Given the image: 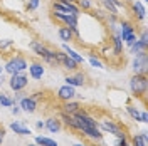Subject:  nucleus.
<instances>
[{"instance_id": "obj_1", "label": "nucleus", "mask_w": 148, "mask_h": 146, "mask_svg": "<svg viewBox=\"0 0 148 146\" xmlns=\"http://www.w3.org/2000/svg\"><path fill=\"white\" fill-rule=\"evenodd\" d=\"M73 118H74V121H76V131L83 133L84 136L91 138L92 141H101L103 139V134H101V131L98 129L96 119L91 118L88 113L77 111L76 114H73Z\"/></svg>"}, {"instance_id": "obj_2", "label": "nucleus", "mask_w": 148, "mask_h": 146, "mask_svg": "<svg viewBox=\"0 0 148 146\" xmlns=\"http://www.w3.org/2000/svg\"><path fill=\"white\" fill-rule=\"evenodd\" d=\"M148 81H147V74H135L130 81V89L133 92L135 98H143L147 94Z\"/></svg>"}, {"instance_id": "obj_3", "label": "nucleus", "mask_w": 148, "mask_h": 146, "mask_svg": "<svg viewBox=\"0 0 148 146\" xmlns=\"http://www.w3.org/2000/svg\"><path fill=\"white\" fill-rule=\"evenodd\" d=\"M30 49L36 52L39 57H42L46 62H49V64H57V61H56V50H51L49 47H46L42 42H37V40H32L30 42Z\"/></svg>"}, {"instance_id": "obj_4", "label": "nucleus", "mask_w": 148, "mask_h": 146, "mask_svg": "<svg viewBox=\"0 0 148 146\" xmlns=\"http://www.w3.org/2000/svg\"><path fill=\"white\" fill-rule=\"evenodd\" d=\"M27 67H29V64H27V61H25V57L15 55V57H12L9 62L5 64V71L12 76V74H17V72H24Z\"/></svg>"}, {"instance_id": "obj_5", "label": "nucleus", "mask_w": 148, "mask_h": 146, "mask_svg": "<svg viewBox=\"0 0 148 146\" xmlns=\"http://www.w3.org/2000/svg\"><path fill=\"white\" fill-rule=\"evenodd\" d=\"M120 37H121V40H125L128 46L135 44V40H136V32H135V27H133L130 22H126V20H123V22H121Z\"/></svg>"}, {"instance_id": "obj_6", "label": "nucleus", "mask_w": 148, "mask_h": 146, "mask_svg": "<svg viewBox=\"0 0 148 146\" xmlns=\"http://www.w3.org/2000/svg\"><path fill=\"white\" fill-rule=\"evenodd\" d=\"M27 84H29V79H27V76L24 72H17V74H12V77H10V81H9V86H10V89L12 91H24L25 87H27Z\"/></svg>"}, {"instance_id": "obj_7", "label": "nucleus", "mask_w": 148, "mask_h": 146, "mask_svg": "<svg viewBox=\"0 0 148 146\" xmlns=\"http://www.w3.org/2000/svg\"><path fill=\"white\" fill-rule=\"evenodd\" d=\"M52 10L54 12H66V14H71V15L79 17V7L76 3H71V2H57L56 0L54 3H52Z\"/></svg>"}, {"instance_id": "obj_8", "label": "nucleus", "mask_w": 148, "mask_h": 146, "mask_svg": "<svg viewBox=\"0 0 148 146\" xmlns=\"http://www.w3.org/2000/svg\"><path fill=\"white\" fill-rule=\"evenodd\" d=\"M56 61H57V64L62 65L64 69H67V71H76L77 69V65L71 57H67V54L66 52H59V50H56Z\"/></svg>"}, {"instance_id": "obj_9", "label": "nucleus", "mask_w": 148, "mask_h": 146, "mask_svg": "<svg viewBox=\"0 0 148 146\" xmlns=\"http://www.w3.org/2000/svg\"><path fill=\"white\" fill-rule=\"evenodd\" d=\"M99 126H101L104 131H108V133H111V134H114L116 138L120 136H125V133L121 131V128L114 123V121H110V119H103L101 123H99Z\"/></svg>"}, {"instance_id": "obj_10", "label": "nucleus", "mask_w": 148, "mask_h": 146, "mask_svg": "<svg viewBox=\"0 0 148 146\" xmlns=\"http://www.w3.org/2000/svg\"><path fill=\"white\" fill-rule=\"evenodd\" d=\"M76 98V89H74L73 86H69V84H66L62 87H59L57 89V99L61 101H73Z\"/></svg>"}, {"instance_id": "obj_11", "label": "nucleus", "mask_w": 148, "mask_h": 146, "mask_svg": "<svg viewBox=\"0 0 148 146\" xmlns=\"http://www.w3.org/2000/svg\"><path fill=\"white\" fill-rule=\"evenodd\" d=\"M133 71H135V74H147V54H140L135 57Z\"/></svg>"}, {"instance_id": "obj_12", "label": "nucleus", "mask_w": 148, "mask_h": 146, "mask_svg": "<svg viewBox=\"0 0 148 146\" xmlns=\"http://www.w3.org/2000/svg\"><path fill=\"white\" fill-rule=\"evenodd\" d=\"M20 108L25 111V113H34V111L37 109L36 96H30V98H22V99H20Z\"/></svg>"}, {"instance_id": "obj_13", "label": "nucleus", "mask_w": 148, "mask_h": 146, "mask_svg": "<svg viewBox=\"0 0 148 146\" xmlns=\"http://www.w3.org/2000/svg\"><path fill=\"white\" fill-rule=\"evenodd\" d=\"M29 72H30V77L32 79H36V81H39V79H42V76H44V65L39 64V62H34V64L29 65Z\"/></svg>"}, {"instance_id": "obj_14", "label": "nucleus", "mask_w": 148, "mask_h": 146, "mask_svg": "<svg viewBox=\"0 0 148 146\" xmlns=\"http://www.w3.org/2000/svg\"><path fill=\"white\" fill-rule=\"evenodd\" d=\"M77 111H81V104L79 102H73V101H64V106H62V113L66 114H76Z\"/></svg>"}, {"instance_id": "obj_15", "label": "nucleus", "mask_w": 148, "mask_h": 146, "mask_svg": "<svg viewBox=\"0 0 148 146\" xmlns=\"http://www.w3.org/2000/svg\"><path fill=\"white\" fill-rule=\"evenodd\" d=\"M84 76L81 72H76L74 76H67L66 77V84H69V86H73V87H76V86H83L84 84Z\"/></svg>"}, {"instance_id": "obj_16", "label": "nucleus", "mask_w": 148, "mask_h": 146, "mask_svg": "<svg viewBox=\"0 0 148 146\" xmlns=\"http://www.w3.org/2000/svg\"><path fill=\"white\" fill-rule=\"evenodd\" d=\"M10 128H12V131H15V134H20V136H29L30 134V129L27 126H24L20 121H14L10 124Z\"/></svg>"}, {"instance_id": "obj_17", "label": "nucleus", "mask_w": 148, "mask_h": 146, "mask_svg": "<svg viewBox=\"0 0 148 146\" xmlns=\"http://www.w3.org/2000/svg\"><path fill=\"white\" fill-rule=\"evenodd\" d=\"M62 49H64V52L67 54V57H71V59H73L76 64H83V62H84L83 55H79L77 52H76V50H73V49L67 46V44H64V46H62Z\"/></svg>"}, {"instance_id": "obj_18", "label": "nucleus", "mask_w": 148, "mask_h": 146, "mask_svg": "<svg viewBox=\"0 0 148 146\" xmlns=\"http://www.w3.org/2000/svg\"><path fill=\"white\" fill-rule=\"evenodd\" d=\"M59 37H61V40H64L66 44L67 42H71L73 40V37H74V34H73V30L69 27H66V25H62V27H59Z\"/></svg>"}, {"instance_id": "obj_19", "label": "nucleus", "mask_w": 148, "mask_h": 146, "mask_svg": "<svg viewBox=\"0 0 148 146\" xmlns=\"http://www.w3.org/2000/svg\"><path fill=\"white\" fill-rule=\"evenodd\" d=\"M46 128L51 131V133H57V131H61V121L59 119H56V118H49L46 121Z\"/></svg>"}, {"instance_id": "obj_20", "label": "nucleus", "mask_w": 148, "mask_h": 146, "mask_svg": "<svg viewBox=\"0 0 148 146\" xmlns=\"http://www.w3.org/2000/svg\"><path fill=\"white\" fill-rule=\"evenodd\" d=\"M147 47L143 42H140L138 39L135 40V44H131V52L135 55H140V54H147Z\"/></svg>"}, {"instance_id": "obj_21", "label": "nucleus", "mask_w": 148, "mask_h": 146, "mask_svg": "<svg viewBox=\"0 0 148 146\" xmlns=\"http://www.w3.org/2000/svg\"><path fill=\"white\" fill-rule=\"evenodd\" d=\"M133 12H135V15L138 17V20H143V18H145V14H147L145 7H143L140 2H135V3H133Z\"/></svg>"}, {"instance_id": "obj_22", "label": "nucleus", "mask_w": 148, "mask_h": 146, "mask_svg": "<svg viewBox=\"0 0 148 146\" xmlns=\"http://www.w3.org/2000/svg\"><path fill=\"white\" fill-rule=\"evenodd\" d=\"M147 133H141V134H135L131 143H133V146H147Z\"/></svg>"}, {"instance_id": "obj_23", "label": "nucleus", "mask_w": 148, "mask_h": 146, "mask_svg": "<svg viewBox=\"0 0 148 146\" xmlns=\"http://www.w3.org/2000/svg\"><path fill=\"white\" fill-rule=\"evenodd\" d=\"M36 145L39 146H57L54 139H51V138H46V136H37L36 138Z\"/></svg>"}, {"instance_id": "obj_24", "label": "nucleus", "mask_w": 148, "mask_h": 146, "mask_svg": "<svg viewBox=\"0 0 148 146\" xmlns=\"http://www.w3.org/2000/svg\"><path fill=\"white\" fill-rule=\"evenodd\" d=\"M113 44H114V54L120 55L121 54V44H123V40H121V37H120V32H114L113 34Z\"/></svg>"}, {"instance_id": "obj_25", "label": "nucleus", "mask_w": 148, "mask_h": 146, "mask_svg": "<svg viewBox=\"0 0 148 146\" xmlns=\"http://www.w3.org/2000/svg\"><path fill=\"white\" fill-rule=\"evenodd\" d=\"M101 3L104 5V9H106V12H110L111 15H116V14H118V9H116V7H114L113 3H111L110 0H101Z\"/></svg>"}, {"instance_id": "obj_26", "label": "nucleus", "mask_w": 148, "mask_h": 146, "mask_svg": "<svg viewBox=\"0 0 148 146\" xmlns=\"http://www.w3.org/2000/svg\"><path fill=\"white\" fill-rule=\"evenodd\" d=\"M126 111L130 113V116L135 119V121H140V119H141V113H140L135 106H128V108H126Z\"/></svg>"}, {"instance_id": "obj_27", "label": "nucleus", "mask_w": 148, "mask_h": 146, "mask_svg": "<svg viewBox=\"0 0 148 146\" xmlns=\"http://www.w3.org/2000/svg\"><path fill=\"white\" fill-rule=\"evenodd\" d=\"M0 104L5 106V108H10V106L14 104V99H10L9 96H5V94L2 92V94H0Z\"/></svg>"}, {"instance_id": "obj_28", "label": "nucleus", "mask_w": 148, "mask_h": 146, "mask_svg": "<svg viewBox=\"0 0 148 146\" xmlns=\"http://www.w3.org/2000/svg\"><path fill=\"white\" fill-rule=\"evenodd\" d=\"M77 5H79V9H83V10H89L92 7V3L89 0H77Z\"/></svg>"}, {"instance_id": "obj_29", "label": "nucleus", "mask_w": 148, "mask_h": 146, "mask_svg": "<svg viewBox=\"0 0 148 146\" xmlns=\"http://www.w3.org/2000/svg\"><path fill=\"white\" fill-rule=\"evenodd\" d=\"M89 62H91V65H92V67H99V69H103V67H104L101 61H98V59H96L94 55H91V57H89Z\"/></svg>"}, {"instance_id": "obj_30", "label": "nucleus", "mask_w": 148, "mask_h": 146, "mask_svg": "<svg viewBox=\"0 0 148 146\" xmlns=\"http://www.w3.org/2000/svg\"><path fill=\"white\" fill-rule=\"evenodd\" d=\"M40 3V0H29L27 2V10H36Z\"/></svg>"}, {"instance_id": "obj_31", "label": "nucleus", "mask_w": 148, "mask_h": 146, "mask_svg": "<svg viewBox=\"0 0 148 146\" xmlns=\"http://www.w3.org/2000/svg\"><path fill=\"white\" fill-rule=\"evenodd\" d=\"M12 44H14V40H9V39H7V40H0V49H7V47H10Z\"/></svg>"}, {"instance_id": "obj_32", "label": "nucleus", "mask_w": 148, "mask_h": 146, "mask_svg": "<svg viewBox=\"0 0 148 146\" xmlns=\"http://www.w3.org/2000/svg\"><path fill=\"white\" fill-rule=\"evenodd\" d=\"M138 40H140V42H143L145 46H148V37H147V30H143V32H141V37H140Z\"/></svg>"}, {"instance_id": "obj_33", "label": "nucleus", "mask_w": 148, "mask_h": 146, "mask_svg": "<svg viewBox=\"0 0 148 146\" xmlns=\"http://www.w3.org/2000/svg\"><path fill=\"white\" fill-rule=\"evenodd\" d=\"M140 121H141V123H147V121H148V114H147V111H143V113H141V119H140Z\"/></svg>"}, {"instance_id": "obj_34", "label": "nucleus", "mask_w": 148, "mask_h": 146, "mask_svg": "<svg viewBox=\"0 0 148 146\" xmlns=\"http://www.w3.org/2000/svg\"><path fill=\"white\" fill-rule=\"evenodd\" d=\"M3 136H5V131H3V128H0V145L3 141Z\"/></svg>"}, {"instance_id": "obj_35", "label": "nucleus", "mask_w": 148, "mask_h": 146, "mask_svg": "<svg viewBox=\"0 0 148 146\" xmlns=\"http://www.w3.org/2000/svg\"><path fill=\"white\" fill-rule=\"evenodd\" d=\"M44 126H46V124H44L42 121H39V123H37V128H39V129H42V128H44Z\"/></svg>"}, {"instance_id": "obj_36", "label": "nucleus", "mask_w": 148, "mask_h": 146, "mask_svg": "<svg viewBox=\"0 0 148 146\" xmlns=\"http://www.w3.org/2000/svg\"><path fill=\"white\" fill-rule=\"evenodd\" d=\"M57 2H71V3H74L76 0H57Z\"/></svg>"}, {"instance_id": "obj_37", "label": "nucleus", "mask_w": 148, "mask_h": 146, "mask_svg": "<svg viewBox=\"0 0 148 146\" xmlns=\"http://www.w3.org/2000/svg\"><path fill=\"white\" fill-rule=\"evenodd\" d=\"M2 72H3V69H2V65H0V74H2Z\"/></svg>"}, {"instance_id": "obj_38", "label": "nucleus", "mask_w": 148, "mask_h": 146, "mask_svg": "<svg viewBox=\"0 0 148 146\" xmlns=\"http://www.w3.org/2000/svg\"><path fill=\"white\" fill-rule=\"evenodd\" d=\"M74 146H86V145H74Z\"/></svg>"}, {"instance_id": "obj_39", "label": "nucleus", "mask_w": 148, "mask_h": 146, "mask_svg": "<svg viewBox=\"0 0 148 146\" xmlns=\"http://www.w3.org/2000/svg\"><path fill=\"white\" fill-rule=\"evenodd\" d=\"M29 146H39V145H29Z\"/></svg>"}]
</instances>
